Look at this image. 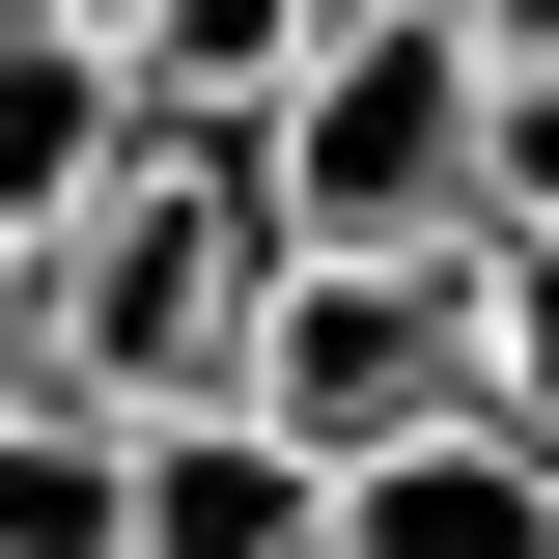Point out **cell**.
Wrapping results in <instances>:
<instances>
[{
  "label": "cell",
  "mask_w": 559,
  "mask_h": 559,
  "mask_svg": "<svg viewBox=\"0 0 559 559\" xmlns=\"http://www.w3.org/2000/svg\"><path fill=\"white\" fill-rule=\"evenodd\" d=\"M280 252H476V28L448 0H308V57L252 84Z\"/></svg>",
  "instance_id": "cell-1"
},
{
  "label": "cell",
  "mask_w": 559,
  "mask_h": 559,
  "mask_svg": "<svg viewBox=\"0 0 559 559\" xmlns=\"http://www.w3.org/2000/svg\"><path fill=\"white\" fill-rule=\"evenodd\" d=\"M252 280H280V197H252V140H140L84 224H28V308H57V392L168 419L252 364Z\"/></svg>",
  "instance_id": "cell-2"
},
{
  "label": "cell",
  "mask_w": 559,
  "mask_h": 559,
  "mask_svg": "<svg viewBox=\"0 0 559 559\" xmlns=\"http://www.w3.org/2000/svg\"><path fill=\"white\" fill-rule=\"evenodd\" d=\"M224 392H252L308 476H336V448H392V419H448V392H476V252H280Z\"/></svg>",
  "instance_id": "cell-3"
},
{
  "label": "cell",
  "mask_w": 559,
  "mask_h": 559,
  "mask_svg": "<svg viewBox=\"0 0 559 559\" xmlns=\"http://www.w3.org/2000/svg\"><path fill=\"white\" fill-rule=\"evenodd\" d=\"M308 559H559V448L503 392H448V419H392V448L308 476Z\"/></svg>",
  "instance_id": "cell-4"
},
{
  "label": "cell",
  "mask_w": 559,
  "mask_h": 559,
  "mask_svg": "<svg viewBox=\"0 0 559 559\" xmlns=\"http://www.w3.org/2000/svg\"><path fill=\"white\" fill-rule=\"evenodd\" d=\"M112 559H308V448H280L252 392L112 419Z\"/></svg>",
  "instance_id": "cell-5"
},
{
  "label": "cell",
  "mask_w": 559,
  "mask_h": 559,
  "mask_svg": "<svg viewBox=\"0 0 559 559\" xmlns=\"http://www.w3.org/2000/svg\"><path fill=\"white\" fill-rule=\"evenodd\" d=\"M112 168H140V84H112V28L0 0V224H84Z\"/></svg>",
  "instance_id": "cell-6"
},
{
  "label": "cell",
  "mask_w": 559,
  "mask_h": 559,
  "mask_svg": "<svg viewBox=\"0 0 559 559\" xmlns=\"http://www.w3.org/2000/svg\"><path fill=\"white\" fill-rule=\"evenodd\" d=\"M0 559H112V392H0Z\"/></svg>",
  "instance_id": "cell-7"
},
{
  "label": "cell",
  "mask_w": 559,
  "mask_h": 559,
  "mask_svg": "<svg viewBox=\"0 0 559 559\" xmlns=\"http://www.w3.org/2000/svg\"><path fill=\"white\" fill-rule=\"evenodd\" d=\"M476 392L559 448V224H476Z\"/></svg>",
  "instance_id": "cell-8"
},
{
  "label": "cell",
  "mask_w": 559,
  "mask_h": 559,
  "mask_svg": "<svg viewBox=\"0 0 559 559\" xmlns=\"http://www.w3.org/2000/svg\"><path fill=\"white\" fill-rule=\"evenodd\" d=\"M476 224H559V57H532V84L476 57Z\"/></svg>",
  "instance_id": "cell-9"
},
{
  "label": "cell",
  "mask_w": 559,
  "mask_h": 559,
  "mask_svg": "<svg viewBox=\"0 0 559 559\" xmlns=\"http://www.w3.org/2000/svg\"><path fill=\"white\" fill-rule=\"evenodd\" d=\"M0 392H57V308H28V224H0Z\"/></svg>",
  "instance_id": "cell-10"
}]
</instances>
